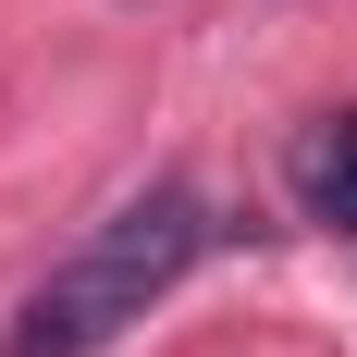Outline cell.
<instances>
[{
    "instance_id": "obj_1",
    "label": "cell",
    "mask_w": 357,
    "mask_h": 357,
    "mask_svg": "<svg viewBox=\"0 0 357 357\" xmlns=\"http://www.w3.org/2000/svg\"><path fill=\"white\" fill-rule=\"evenodd\" d=\"M197 247H210L197 185H148V197H123L111 222H86V234L50 259V284H37L25 321H13V357H99L123 321H148V308L197 271Z\"/></svg>"
},
{
    "instance_id": "obj_2",
    "label": "cell",
    "mask_w": 357,
    "mask_h": 357,
    "mask_svg": "<svg viewBox=\"0 0 357 357\" xmlns=\"http://www.w3.org/2000/svg\"><path fill=\"white\" fill-rule=\"evenodd\" d=\"M296 185H308V210H321L333 234H357V111H345V123H321V136L296 148Z\"/></svg>"
}]
</instances>
